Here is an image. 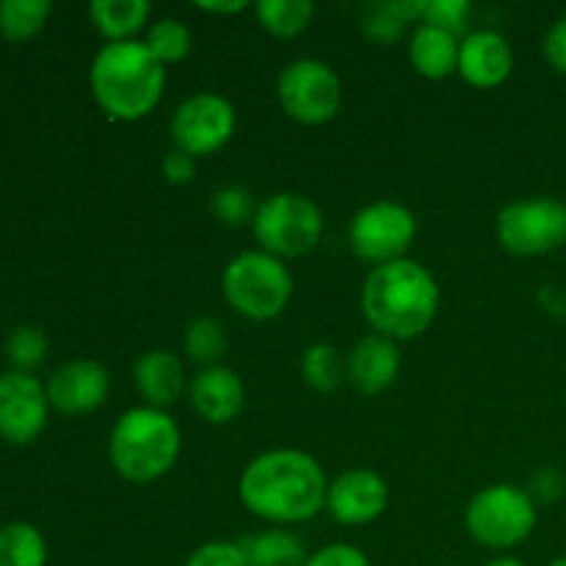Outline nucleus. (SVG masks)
Instances as JSON below:
<instances>
[{"instance_id": "13", "label": "nucleus", "mask_w": 566, "mask_h": 566, "mask_svg": "<svg viewBox=\"0 0 566 566\" xmlns=\"http://www.w3.org/2000/svg\"><path fill=\"white\" fill-rule=\"evenodd\" d=\"M390 503V486L374 470H346L329 481V492H326V509L329 517L337 525L346 528H359V525H370L387 512Z\"/></svg>"}, {"instance_id": "17", "label": "nucleus", "mask_w": 566, "mask_h": 566, "mask_svg": "<svg viewBox=\"0 0 566 566\" xmlns=\"http://www.w3.org/2000/svg\"><path fill=\"white\" fill-rule=\"evenodd\" d=\"M398 374H401L398 343L385 335H376V332L365 335L346 357V379L363 396H379V392L390 390Z\"/></svg>"}, {"instance_id": "9", "label": "nucleus", "mask_w": 566, "mask_h": 566, "mask_svg": "<svg viewBox=\"0 0 566 566\" xmlns=\"http://www.w3.org/2000/svg\"><path fill=\"white\" fill-rule=\"evenodd\" d=\"M415 238H418V216L407 205L390 199L359 208L348 224V247L374 269L407 258Z\"/></svg>"}, {"instance_id": "37", "label": "nucleus", "mask_w": 566, "mask_h": 566, "mask_svg": "<svg viewBox=\"0 0 566 566\" xmlns=\"http://www.w3.org/2000/svg\"><path fill=\"white\" fill-rule=\"evenodd\" d=\"M199 11H208V14H219V17H227V14H241L243 9H249V3H243V0H232V3H193Z\"/></svg>"}, {"instance_id": "5", "label": "nucleus", "mask_w": 566, "mask_h": 566, "mask_svg": "<svg viewBox=\"0 0 566 566\" xmlns=\"http://www.w3.org/2000/svg\"><path fill=\"white\" fill-rule=\"evenodd\" d=\"M221 293L238 315L249 321H274L293 298V274L285 260L252 249L224 265Z\"/></svg>"}, {"instance_id": "12", "label": "nucleus", "mask_w": 566, "mask_h": 566, "mask_svg": "<svg viewBox=\"0 0 566 566\" xmlns=\"http://www.w3.org/2000/svg\"><path fill=\"white\" fill-rule=\"evenodd\" d=\"M50 418L48 387L33 374L6 370L0 376V437L11 446H31Z\"/></svg>"}, {"instance_id": "35", "label": "nucleus", "mask_w": 566, "mask_h": 566, "mask_svg": "<svg viewBox=\"0 0 566 566\" xmlns=\"http://www.w3.org/2000/svg\"><path fill=\"white\" fill-rule=\"evenodd\" d=\"M160 171H164V180L169 186H188L197 177V158L171 147L160 160Z\"/></svg>"}, {"instance_id": "29", "label": "nucleus", "mask_w": 566, "mask_h": 566, "mask_svg": "<svg viewBox=\"0 0 566 566\" xmlns=\"http://www.w3.org/2000/svg\"><path fill=\"white\" fill-rule=\"evenodd\" d=\"M258 208H260L258 197H254V193L249 191L247 186L219 188V191L210 193V202H208L210 216H213L219 224L232 227V230H238V227L254 224Z\"/></svg>"}, {"instance_id": "22", "label": "nucleus", "mask_w": 566, "mask_h": 566, "mask_svg": "<svg viewBox=\"0 0 566 566\" xmlns=\"http://www.w3.org/2000/svg\"><path fill=\"white\" fill-rule=\"evenodd\" d=\"M420 14H423V0H385V3H370L359 25L368 42L390 48L407 33L409 22L420 20Z\"/></svg>"}, {"instance_id": "38", "label": "nucleus", "mask_w": 566, "mask_h": 566, "mask_svg": "<svg viewBox=\"0 0 566 566\" xmlns=\"http://www.w3.org/2000/svg\"><path fill=\"white\" fill-rule=\"evenodd\" d=\"M484 566H525V562H520V558H514V556H495Z\"/></svg>"}, {"instance_id": "1", "label": "nucleus", "mask_w": 566, "mask_h": 566, "mask_svg": "<svg viewBox=\"0 0 566 566\" xmlns=\"http://www.w3.org/2000/svg\"><path fill=\"white\" fill-rule=\"evenodd\" d=\"M329 479L318 459L296 448H276L254 457L238 481L241 503L274 528L302 525L326 509Z\"/></svg>"}, {"instance_id": "27", "label": "nucleus", "mask_w": 566, "mask_h": 566, "mask_svg": "<svg viewBox=\"0 0 566 566\" xmlns=\"http://www.w3.org/2000/svg\"><path fill=\"white\" fill-rule=\"evenodd\" d=\"M302 379L315 392H335L346 381V357L332 343H313L302 354Z\"/></svg>"}, {"instance_id": "11", "label": "nucleus", "mask_w": 566, "mask_h": 566, "mask_svg": "<svg viewBox=\"0 0 566 566\" xmlns=\"http://www.w3.org/2000/svg\"><path fill=\"white\" fill-rule=\"evenodd\" d=\"M235 127L238 114L230 99L213 92H199L177 105L169 133L175 149L199 160L224 149L235 136Z\"/></svg>"}, {"instance_id": "33", "label": "nucleus", "mask_w": 566, "mask_h": 566, "mask_svg": "<svg viewBox=\"0 0 566 566\" xmlns=\"http://www.w3.org/2000/svg\"><path fill=\"white\" fill-rule=\"evenodd\" d=\"M525 492H528L536 506H553V503H558L564 497L566 481L556 468H539L531 475Z\"/></svg>"}, {"instance_id": "26", "label": "nucleus", "mask_w": 566, "mask_h": 566, "mask_svg": "<svg viewBox=\"0 0 566 566\" xmlns=\"http://www.w3.org/2000/svg\"><path fill=\"white\" fill-rule=\"evenodd\" d=\"M48 542L31 523H9L0 528V566H44Z\"/></svg>"}, {"instance_id": "16", "label": "nucleus", "mask_w": 566, "mask_h": 566, "mask_svg": "<svg viewBox=\"0 0 566 566\" xmlns=\"http://www.w3.org/2000/svg\"><path fill=\"white\" fill-rule=\"evenodd\" d=\"M188 398H191V409L205 423L227 426L243 412L247 387L230 365H213V368H202L188 381Z\"/></svg>"}, {"instance_id": "7", "label": "nucleus", "mask_w": 566, "mask_h": 566, "mask_svg": "<svg viewBox=\"0 0 566 566\" xmlns=\"http://www.w3.org/2000/svg\"><path fill=\"white\" fill-rule=\"evenodd\" d=\"M254 241L260 252L280 260H296L313 252L324 235V213L310 197L296 191L271 193L254 216Z\"/></svg>"}, {"instance_id": "10", "label": "nucleus", "mask_w": 566, "mask_h": 566, "mask_svg": "<svg viewBox=\"0 0 566 566\" xmlns=\"http://www.w3.org/2000/svg\"><path fill=\"white\" fill-rule=\"evenodd\" d=\"M276 99L298 125H326L343 103L337 72L321 59H296L276 77Z\"/></svg>"}, {"instance_id": "20", "label": "nucleus", "mask_w": 566, "mask_h": 566, "mask_svg": "<svg viewBox=\"0 0 566 566\" xmlns=\"http://www.w3.org/2000/svg\"><path fill=\"white\" fill-rule=\"evenodd\" d=\"M153 14L149 0H92L88 20L105 42H133Z\"/></svg>"}, {"instance_id": "3", "label": "nucleus", "mask_w": 566, "mask_h": 566, "mask_svg": "<svg viewBox=\"0 0 566 566\" xmlns=\"http://www.w3.org/2000/svg\"><path fill=\"white\" fill-rule=\"evenodd\" d=\"M88 86L108 119L138 122L158 108L166 66L138 39L105 42L88 66Z\"/></svg>"}, {"instance_id": "31", "label": "nucleus", "mask_w": 566, "mask_h": 566, "mask_svg": "<svg viewBox=\"0 0 566 566\" xmlns=\"http://www.w3.org/2000/svg\"><path fill=\"white\" fill-rule=\"evenodd\" d=\"M470 14H473V3L470 0H423L420 22L453 33V36H462L470 25Z\"/></svg>"}, {"instance_id": "32", "label": "nucleus", "mask_w": 566, "mask_h": 566, "mask_svg": "<svg viewBox=\"0 0 566 566\" xmlns=\"http://www.w3.org/2000/svg\"><path fill=\"white\" fill-rule=\"evenodd\" d=\"M182 566H249L247 556H243L241 545L238 542L216 539L199 545L191 556L186 558Z\"/></svg>"}, {"instance_id": "28", "label": "nucleus", "mask_w": 566, "mask_h": 566, "mask_svg": "<svg viewBox=\"0 0 566 566\" xmlns=\"http://www.w3.org/2000/svg\"><path fill=\"white\" fill-rule=\"evenodd\" d=\"M144 44L149 48V53L160 61L164 66L180 64L191 55L193 50V33L191 28L182 20H175V17H160L153 25L147 28V36H144Z\"/></svg>"}, {"instance_id": "15", "label": "nucleus", "mask_w": 566, "mask_h": 566, "mask_svg": "<svg viewBox=\"0 0 566 566\" xmlns=\"http://www.w3.org/2000/svg\"><path fill=\"white\" fill-rule=\"evenodd\" d=\"M459 75L473 88H497L512 77L514 50L497 31H473L459 44Z\"/></svg>"}, {"instance_id": "4", "label": "nucleus", "mask_w": 566, "mask_h": 566, "mask_svg": "<svg viewBox=\"0 0 566 566\" xmlns=\"http://www.w3.org/2000/svg\"><path fill=\"white\" fill-rule=\"evenodd\" d=\"M182 434L166 409L130 407L116 418L108 437V459L130 484L164 479L180 459Z\"/></svg>"}, {"instance_id": "19", "label": "nucleus", "mask_w": 566, "mask_h": 566, "mask_svg": "<svg viewBox=\"0 0 566 566\" xmlns=\"http://www.w3.org/2000/svg\"><path fill=\"white\" fill-rule=\"evenodd\" d=\"M459 44L462 39L453 33L420 22L409 36V64L429 81H446L459 70Z\"/></svg>"}, {"instance_id": "34", "label": "nucleus", "mask_w": 566, "mask_h": 566, "mask_svg": "<svg viewBox=\"0 0 566 566\" xmlns=\"http://www.w3.org/2000/svg\"><path fill=\"white\" fill-rule=\"evenodd\" d=\"M304 566H370V558L357 545L332 542V545H324L315 553H310Z\"/></svg>"}, {"instance_id": "36", "label": "nucleus", "mask_w": 566, "mask_h": 566, "mask_svg": "<svg viewBox=\"0 0 566 566\" xmlns=\"http://www.w3.org/2000/svg\"><path fill=\"white\" fill-rule=\"evenodd\" d=\"M545 59L558 75H566V14L558 17L556 22L551 25V31L545 33Z\"/></svg>"}, {"instance_id": "14", "label": "nucleus", "mask_w": 566, "mask_h": 566, "mask_svg": "<svg viewBox=\"0 0 566 566\" xmlns=\"http://www.w3.org/2000/svg\"><path fill=\"white\" fill-rule=\"evenodd\" d=\"M44 387H48L50 409L75 418L103 407L111 390V376L97 359H70L50 376Z\"/></svg>"}, {"instance_id": "23", "label": "nucleus", "mask_w": 566, "mask_h": 566, "mask_svg": "<svg viewBox=\"0 0 566 566\" xmlns=\"http://www.w3.org/2000/svg\"><path fill=\"white\" fill-rule=\"evenodd\" d=\"M252 9L260 28L276 39L302 36L315 17V6L310 0H258Z\"/></svg>"}, {"instance_id": "2", "label": "nucleus", "mask_w": 566, "mask_h": 566, "mask_svg": "<svg viewBox=\"0 0 566 566\" xmlns=\"http://www.w3.org/2000/svg\"><path fill=\"white\" fill-rule=\"evenodd\" d=\"M440 298L434 274L418 260L403 258L370 269L359 304L376 335L403 343L420 337L434 324Z\"/></svg>"}, {"instance_id": "24", "label": "nucleus", "mask_w": 566, "mask_h": 566, "mask_svg": "<svg viewBox=\"0 0 566 566\" xmlns=\"http://www.w3.org/2000/svg\"><path fill=\"white\" fill-rule=\"evenodd\" d=\"M50 0H0V36L6 42H28L48 25Z\"/></svg>"}, {"instance_id": "39", "label": "nucleus", "mask_w": 566, "mask_h": 566, "mask_svg": "<svg viewBox=\"0 0 566 566\" xmlns=\"http://www.w3.org/2000/svg\"><path fill=\"white\" fill-rule=\"evenodd\" d=\"M547 566H566V556H558V558H553V562L547 564Z\"/></svg>"}, {"instance_id": "30", "label": "nucleus", "mask_w": 566, "mask_h": 566, "mask_svg": "<svg viewBox=\"0 0 566 566\" xmlns=\"http://www.w3.org/2000/svg\"><path fill=\"white\" fill-rule=\"evenodd\" d=\"M44 357H48V335L39 326H17L6 340V359L11 363V370L31 374L44 363Z\"/></svg>"}, {"instance_id": "8", "label": "nucleus", "mask_w": 566, "mask_h": 566, "mask_svg": "<svg viewBox=\"0 0 566 566\" xmlns=\"http://www.w3.org/2000/svg\"><path fill=\"white\" fill-rule=\"evenodd\" d=\"M495 238L514 258H542L566 247V202L528 197L506 205L495 219Z\"/></svg>"}, {"instance_id": "25", "label": "nucleus", "mask_w": 566, "mask_h": 566, "mask_svg": "<svg viewBox=\"0 0 566 566\" xmlns=\"http://www.w3.org/2000/svg\"><path fill=\"white\" fill-rule=\"evenodd\" d=\"M182 352H186V357L193 365H199V370L221 365V357L227 354L224 324L219 318H213V315H199V318H193L186 326V335H182Z\"/></svg>"}, {"instance_id": "6", "label": "nucleus", "mask_w": 566, "mask_h": 566, "mask_svg": "<svg viewBox=\"0 0 566 566\" xmlns=\"http://www.w3.org/2000/svg\"><path fill=\"white\" fill-rule=\"evenodd\" d=\"M539 525V506L525 486L490 484L464 509V528L486 551H512L531 539Z\"/></svg>"}, {"instance_id": "18", "label": "nucleus", "mask_w": 566, "mask_h": 566, "mask_svg": "<svg viewBox=\"0 0 566 566\" xmlns=\"http://www.w3.org/2000/svg\"><path fill=\"white\" fill-rule=\"evenodd\" d=\"M133 381L147 407L169 409L188 390L186 368L169 348H153L133 365Z\"/></svg>"}, {"instance_id": "21", "label": "nucleus", "mask_w": 566, "mask_h": 566, "mask_svg": "<svg viewBox=\"0 0 566 566\" xmlns=\"http://www.w3.org/2000/svg\"><path fill=\"white\" fill-rule=\"evenodd\" d=\"M249 566H304L307 551L304 542L287 528H269L238 539Z\"/></svg>"}]
</instances>
